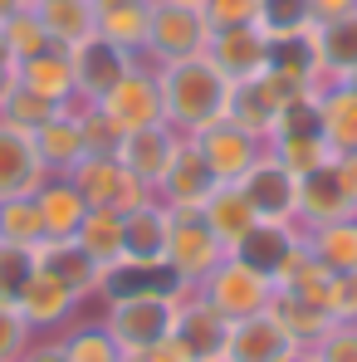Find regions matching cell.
<instances>
[{
	"label": "cell",
	"instance_id": "33",
	"mask_svg": "<svg viewBox=\"0 0 357 362\" xmlns=\"http://www.w3.org/2000/svg\"><path fill=\"white\" fill-rule=\"evenodd\" d=\"M59 343L69 362H122V348L108 338V328L98 318H74L59 333Z\"/></svg>",
	"mask_w": 357,
	"mask_h": 362
},
{
	"label": "cell",
	"instance_id": "22",
	"mask_svg": "<svg viewBox=\"0 0 357 362\" xmlns=\"http://www.w3.org/2000/svg\"><path fill=\"white\" fill-rule=\"evenodd\" d=\"M35 152H40V162L64 177V172H74L83 157H88V142H83V122H78V103H69L59 108L54 118L45 122L40 132H35Z\"/></svg>",
	"mask_w": 357,
	"mask_h": 362
},
{
	"label": "cell",
	"instance_id": "40",
	"mask_svg": "<svg viewBox=\"0 0 357 362\" xmlns=\"http://www.w3.org/2000/svg\"><path fill=\"white\" fill-rule=\"evenodd\" d=\"M54 113H59V108H54L49 98L30 93V88H15V93H10V98L0 103V118L10 122V127H20V132H30V137H35V132H40L45 122L54 118Z\"/></svg>",
	"mask_w": 357,
	"mask_h": 362
},
{
	"label": "cell",
	"instance_id": "35",
	"mask_svg": "<svg viewBox=\"0 0 357 362\" xmlns=\"http://www.w3.org/2000/svg\"><path fill=\"white\" fill-rule=\"evenodd\" d=\"M74 240L83 245L103 269L122 259V211H88L83 226L74 230Z\"/></svg>",
	"mask_w": 357,
	"mask_h": 362
},
{
	"label": "cell",
	"instance_id": "7",
	"mask_svg": "<svg viewBox=\"0 0 357 362\" xmlns=\"http://www.w3.org/2000/svg\"><path fill=\"white\" fill-rule=\"evenodd\" d=\"M98 108H103V118L113 122L118 132H142V127L167 122V113H162V88H157V69L147 59H137L113 83V93L98 98Z\"/></svg>",
	"mask_w": 357,
	"mask_h": 362
},
{
	"label": "cell",
	"instance_id": "41",
	"mask_svg": "<svg viewBox=\"0 0 357 362\" xmlns=\"http://www.w3.org/2000/svg\"><path fill=\"white\" fill-rule=\"evenodd\" d=\"M30 274H35V245L0 240V299L15 303V299H20V289L30 284Z\"/></svg>",
	"mask_w": 357,
	"mask_h": 362
},
{
	"label": "cell",
	"instance_id": "37",
	"mask_svg": "<svg viewBox=\"0 0 357 362\" xmlns=\"http://www.w3.org/2000/svg\"><path fill=\"white\" fill-rule=\"evenodd\" d=\"M0 240H10V245H40L45 240V221H40L35 196L0 201Z\"/></svg>",
	"mask_w": 357,
	"mask_h": 362
},
{
	"label": "cell",
	"instance_id": "4",
	"mask_svg": "<svg viewBox=\"0 0 357 362\" xmlns=\"http://www.w3.org/2000/svg\"><path fill=\"white\" fill-rule=\"evenodd\" d=\"M64 177L78 186V196L88 201V211H122V216H127L132 206L152 201V191L122 167L118 152H88V157H83L74 172H64Z\"/></svg>",
	"mask_w": 357,
	"mask_h": 362
},
{
	"label": "cell",
	"instance_id": "1",
	"mask_svg": "<svg viewBox=\"0 0 357 362\" xmlns=\"http://www.w3.org/2000/svg\"><path fill=\"white\" fill-rule=\"evenodd\" d=\"M157 69V88H162V113H167V127L177 132H201L206 122L226 118L230 113V93L235 83L206 59H172V64H152Z\"/></svg>",
	"mask_w": 357,
	"mask_h": 362
},
{
	"label": "cell",
	"instance_id": "32",
	"mask_svg": "<svg viewBox=\"0 0 357 362\" xmlns=\"http://www.w3.org/2000/svg\"><path fill=\"white\" fill-rule=\"evenodd\" d=\"M318 118H323V142L328 152H357V93L343 83H323L318 88Z\"/></svg>",
	"mask_w": 357,
	"mask_h": 362
},
{
	"label": "cell",
	"instance_id": "23",
	"mask_svg": "<svg viewBox=\"0 0 357 362\" xmlns=\"http://www.w3.org/2000/svg\"><path fill=\"white\" fill-rule=\"evenodd\" d=\"M20 88H30V93L49 98L54 108L78 103V88H74V59H69V49L49 45V49H40V54L20 59Z\"/></svg>",
	"mask_w": 357,
	"mask_h": 362
},
{
	"label": "cell",
	"instance_id": "10",
	"mask_svg": "<svg viewBox=\"0 0 357 362\" xmlns=\"http://www.w3.org/2000/svg\"><path fill=\"white\" fill-rule=\"evenodd\" d=\"M216 186H221V181H216V172H211V162H206L201 147L181 132L177 152H172L167 172H162V181H157V201H162L167 211L186 216V211H201V206L211 201Z\"/></svg>",
	"mask_w": 357,
	"mask_h": 362
},
{
	"label": "cell",
	"instance_id": "36",
	"mask_svg": "<svg viewBox=\"0 0 357 362\" xmlns=\"http://www.w3.org/2000/svg\"><path fill=\"white\" fill-rule=\"evenodd\" d=\"M254 25L269 40L303 35V30H313V0H259L254 5Z\"/></svg>",
	"mask_w": 357,
	"mask_h": 362
},
{
	"label": "cell",
	"instance_id": "20",
	"mask_svg": "<svg viewBox=\"0 0 357 362\" xmlns=\"http://www.w3.org/2000/svg\"><path fill=\"white\" fill-rule=\"evenodd\" d=\"M35 264L49 269L54 279H64L83 303H98V289H103V264L83 250L78 240H45L35 245Z\"/></svg>",
	"mask_w": 357,
	"mask_h": 362
},
{
	"label": "cell",
	"instance_id": "5",
	"mask_svg": "<svg viewBox=\"0 0 357 362\" xmlns=\"http://www.w3.org/2000/svg\"><path fill=\"white\" fill-rule=\"evenodd\" d=\"M206 299L216 303L230 323L240 318H254V313H264L269 303H274V284H269V274H259V269H250L240 255H226L201 284H196Z\"/></svg>",
	"mask_w": 357,
	"mask_h": 362
},
{
	"label": "cell",
	"instance_id": "54",
	"mask_svg": "<svg viewBox=\"0 0 357 362\" xmlns=\"http://www.w3.org/2000/svg\"><path fill=\"white\" fill-rule=\"evenodd\" d=\"M338 83H343V88H348V93H357V69H353V74H343V78H338Z\"/></svg>",
	"mask_w": 357,
	"mask_h": 362
},
{
	"label": "cell",
	"instance_id": "56",
	"mask_svg": "<svg viewBox=\"0 0 357 362\" xmlns=\"http://www.w3.org/2000/svg\"><path fill=\"white\" fill-rule=\"evenodd\" d=\"M30 5H40V0H30Z\"/></svg>",
	"mask_w": 357,
	"mask_h": 362
},
{
	"label": "cell",
	"instance_id": "42",
	"mask_svg": "<svg viewBox=\"0 0 357 362\" xmlns=\"http://www.w3.org/2000/svg\"><path fill=\"white\" fill-rule=\"evenodd\" d=\"M35 343V328L20 318V308L15 303L0 299V362H20V353Z\"/></svg>",
	"mask_w": 357,
	"mask_h": 362
},
{
	"label": "cell",
	"instance_id": "24",
	"mask_svg": "<svg viewBox=\"0 0 357 362\" xmlns=\"http://www.w3.org/2000/svg\"><path fill=\"white\" fill-rule=\"evenodd\" d=\"M343 216H357V211H353V201L343 196V186H338L333 162L318 167V172H308V177H298V226H303V230H308V226L343 221Z\"/></svg>",
	"mask_w": 357,
	"mask_h": 362
},
{
	"label": "cell",
	"instance_id": "29",
	"mask_svg": "<svg viewBox=\"0 0 357 362\" xmlns=\"http://www.w3.org/2000/svg\"><path fill=\"white\" fill-rule=\"evenodd\" d=\"M313 40H318V59H323V83H338L343 74L357 69V5L338 20H323L313 25Z\"/></svg>",
	"mask_w": 357,
	"mask_h": 362
},
{
	"label": "cell",
	"instance_id": "52",
	"mask_svg": "<svg viewBox=\"0 0 357 362\" xmlns=\"http://www.w3.org/2000/svg\"><path fill=\"white\" fill-rule=\"evenodd\" d=\"M25 5H30V0H0V20H5V15H15V10H25Z\"/></svg>",
	"mask_w": 357,
	"mask_h": 362
},
{
	"label": "cell",
	"instance_id": "48",
	"mask_svg": "<svg viewBox=\"0 0 357 362\" xmlns=\"http://www.w3.org/2000/svg\"><path fill=\"white\" fill-rule=\"evenodd\" d=\"M333 172H338L343 196L353 201V211H357V152H338V157H333Z\"/></svg>",
	"mask_w": 357,
	"mask_h": 362
},
{
	"label": "cell",
	"instance_id": "2",
	"mask_svg": "<svg viewBox=\"0 0 357 362\" xmlns=\"http://www.w3.org/2000/svg\"><path fill=\"white\" fill-rule=\"evenodd\" d=\"M177 308H181V284L172 289H147V294H122V299L98 303V323L108 328V338L122 353H142L172 338L177 328Z\"/></svg>",
	"mask_w": 357,
	"mask_h": 362
},
{
	"label": "cell",
	"instance_id": "38",
	"mask_svg": "<svg viewBox=\"0 0 357 362\" xmlns=\"http://www.w3.org/2000/svg\"><path fill=\"white\" fill-rule=\"evenodd\" d=\"M0 40L10 45V54H15V59H30V54L49 49V35H45V20L35 15V5L15 10V15H5V20H0Z\"/></svg>",
	"mask_w": 357,
	"mask_h": 362
},
{
	"label": "cell",
	"instance_id": "57",
	"mask_svg": "<svg viewBox=\"0 0 357 362\" xmlns=\"http://www.w3.org/2000/svg\"><path fill=\"white\" fill-rule=\"evenodd\" d=\"M191 5H201V0H191Z\"/></svg>",
	"mask_w": 357,
	"mask_h": 362
},
{
	"label": "cell",
	"instance_id": "50",
	"mask_svg": "<svg viewBox=\"0 0 357 362\" xmlns=\"http://www.w3.org/2000/svg\"><path fill=\"white\" fill-rule=\"evenodd\" d=\"M15 88H20V59H15V54H10V45L0 40V103H5Z\"/></svg>",
	"mask_w": 357,
	"mask_h": 362
},
{
	"label": "cell",
	"instance_id": "46",
	"mask_svg": "<svg viewBox=\"0 0 357 362\" xmlns=\"http://www.w3.org/2000/svg\"><path fill=\"white\" fill-rule=\"evenodd\" d=\"M328 313H333V323H357V274H333Z\"/></svg>",
	"mask_w": 357,
	"mask_h": 362
},
{
	"label": "cell",
	"instance_id": "49",
	"mask_svg": "<svg viewBox=\"0 0 357 362\" xmlns=\"http://www.w3.org/2000/svg\"><path fill=\"white\" fill-rule=\"evenodd\" d=\"M122 362H191V358L181 353L172 338H167V343H157V348H142V353H122Z\"/></svg>",
	"mask_w": 357,
	"mask_h": 362
},
{
	"label": "cell",
	"instance_id": "6",
	"mask_svg": "<svg viewBox=\"0 0 357 362\" xmlns=\"http://www.w3.org/2000/svg\"><path fill=\"white\" fill-rule=\"evenodd\" d=\"M230 250L211 235V226L201 221V211H172V235H167V274L177 279L181 289H196Z\"/></svg>",
	"mask_w": 357,
	"mask_h": 362
},
{
	"label": "cell",
	"instance_id": "43",
	"mask_svg": "<svg viewBox=\"0 0 357 362\" xmlns=\"http://www.w3.org/2000/svg\"><path fill=\"white\" fill-rule=\"evenodd\" d=\"M78 122H83V142H88V152H118L122 132L103 118L98 103H78Z\"/></svg>",
	"mask_w": 357,
	"mask_h": 362
},
{
	"label": "cell",
	"instance_id": "30",
	"mask_svg": "<svg viewBox=\"0 0 357 362\" xmlns=\"http://www.w3.org/2000/svg\"><path fill=\"white\" fill-rule=\"evenodd\" d=\"M269 69L298 88H323V59H318L313 30L289 35V40H269Z\"/></svg>",
	"mask_w": 357,
	"mask_h": 362
},
{
	"label": "cell",
	"instance_id": "47",
	"mask_svg": "<svg viewBox=\"0 0 357 362\" xmlns=\"http://www.w3.org/2000/svg\"><path fill=\"white\" fill-rule=\"evenodd\" d=\"M20 362H69V358H64L59 333H35V343L20 353Z\"/></svg>",
	"mask_w": 357,
	"mask_h": 362
},
{
	"label": "cell",
	"instance_id": "27",
	"mask_svg": "<svg viewBox=\"0 0 357 362\" xmlns=\"http://www.w3.org/2000/svg\"><path fill=\"white\" fill-rule=\"evenodd\" d=\"M35 206H40V221H45V235L49 240H74V230L88 216V201L78 196V186L69 177H49L35 191Z\"/></svg>",
	"mask_w": 357,
	"mask_h": 362
},
{
	"label": "cell",
	"instance_id": "18",
	"mask_svg": "<svg viewBox=\"0 0 357 362\" xmlns=\"http://www.w3.org/2000/svg\"><path fill=\"white\" fill-rule=\"evenodd\" d=\"M294 338L289 328L264 308L254 318H240L230 323V338H226V362H289L294 358Z\"/></svg>",
	"mask_w": 357,
	"mask_h": 362
},
{
	"label": "cell",
	"instance_id": "55",
	"mask_svg": "<svg viewBox=\"0 0 357 362\" xmlns=\"http://www.w3.org/2000/svg\"><path fill=\"white\" fill-rule=\"evenodd\" d=\"M211 362H226V358H211Z\"/></svg>",
	"mask_w": 357,
	"mask_h": 362
},
{
	"label": "cell",
	"instance_id": "12",
	"mask_svg": "<svg viewBox=\"0 0 357 362\" xmlns=\"http://www.w3.org/2000/svg\"><path fill=\"white\" fill-rule=\"evenodd\" d=\"M298 93V83L289 78H279L274 69H264L259 78H250V83H235V93H230V113L226 118L240 122L245 132H254L259 142H269V132H274V118L284 113V103Z\"/></svg>",
	"mask_w": 357,
	"mask_h": 362
},
{
	"label": "cell",
	"instance_id": "25",
	"mask_svg": "<svg viewBox=\"0 0 357 362\" xmlns=\"http://www.w3.org/2000/svg\"><path fill=\"white\" fill-rule=\"evenodd\" d=\"M201 221L211 226V235L226 245V250H235V245L250 235V226H254L259 216H254L250 196L240 191V181H221V186L211 191V201L201 206Z\"/></svg>",
	"mask_w": 357,
	"mask_h": 362
},
{
	"label": "cell",
	"instance_id": "44",
	"mask_svg": "<svg viewBox=\"0 0 357 362\" xmlns=\"http://www.w3.org/2000/svg\"><path fill=\"white\" fill-rule=\"evenodd\" d=\"M318 362H357V323H333L318 343H313Z\"/></svg>",
	"mask_w": 357,
	"mask_h": 362
},
{
	"label": "cell",
	"instance_id": "3",
	"mask_svg": "<svg viewBox=\"0 0 357 362\" xmlns=\"http://www.w3.org/2000/svg\"><path fill=\"white\" fill-rule=\"evenodd\" d=\"M211 45V20L201 5L191 0H152V20H147V64H172V59H196Z\"/></svg>",
	"mask_w": 357,
	"mask_h": 362
},
{
	"label": "cell",
	"instance_id": "11",
	"mask_svg": "<svg viewBox=\"0 0 357 362\" xmlns=\"http://www.w3.org/2000/svg\"><path fill=\"white\" fill-rule=\"evenodd\" d=\"M240 191L250 196L259 221H298V177L264 147L254 167L240 177Z\"/></svg>",
	"mask_w": 357,
	"mask_h": 362
},
{
	"label": "cell",
	"instance_id": "34",
	"mask_svg": "<svg viewBox=\"0 0 357 362\" xmlns=\"http://www.w3.org/2000/svg\"><path fill=\"white\" fill-rule=\"evenodd\" d=\"M269 313L289 328V338H294L298 348H313L328 328H333V313L328 308H318V303H303V299H289V294H274L269 303Z\"/></svg>",
	"mask_w": 357,
	"mask_h": 362
},
{
	"label": "cell",
	"instance_id": "17",
	"mask_svg": "<svg viewBox=\"0 0 357 362\" xmlns=\"http://www.w3.org/2000/svg\"><path fill=\"white\" fill-rule=\"evenodd\" d=\"M167 235H172V211L152 196L122 216V259L127 264H152L167 269Z\"/></svg>",
	"mask_w": 357,
	"mask_h": 362
},
{
	"label": "cell",
	"instance_id": "26",
	"mask_svg": "<svg viewBox=\"0 0 357 362\" xmlns=\"http://www.w3.org/2000/svg\"><path fill=\"white\" fill-rule=\"evenodd\" d=\"M98 15V35L113 40L118 49L137 54L147 49V20H152V0H93Z\"/></svg>",
	"mask_w": 357,
	"mask_h": 362
},
{
	"label": "cell",
	"instance_id": "31",
	"mask_svg": "<svg viewBox=\"0 0 357 362\" xmlns=\"http://www.w3.org/2000/svg\"><path fill=\"white\" fill-rule=\"evenodd\" d=\"M35 15L45 20V35H49V45H59V49H74V45H83L88 35H98L93 0H40Z\"/></svg>",
	"mask_w": 357,
	"mask_h": 362
},
{
	"label": "cell",
	"instance_id": "21",
	"mask_svg": "<svg viewBox=\"0 0 357 362\" xmlns=\"http://www.w3.org/2000/svg\"><path fill=\"white\" fill-rule=\"evenodd\" d=\"M177 142H181V132H177V127H167V122L142 127V132H122L118 162H122V167H127L137 181H142L152 196H157V181H162V172H167V162H172Z\"/></svg>",
	"mask_w": 357,
	"mask_h": 362
},
{
	"label": "cell",
	"instance_id": "53",
	"mask_svg": "<svg viewBox=\"0 0 357 362\" xmlns=\"http://www.w3.org/2000/svg\"><path fill=\"white\" fill-rule=\"evenodd\" d=\"M289 362H318V353H313V348H294V358Z\"/></svg>",
	"mask_w": 357,
	"mask_h": 362
},
{
	"label": "cell",
	"instance_id": "45",
	"mask_svg": "<svg viewBox=\"0 0 357 362\" xmlns=\"http://www.w3.org/2000/svg\"><path fill=\"white\" fill-rule=\"evenodd\" d=\"M254 5L259 0H201L211 30H235V25H254Z\"/></svg>",
	"mask_w": 357,
	"mask_h": 362
},
{
	"label": "cell",
	"instance_id": "8",
	"mask_svg": "<svg viewBox=\"0 0 357 362\" xmlns=\"http://www.w3.org/2000/svg\"><path fill=\"white\" fill-rule=\"evenodd\" d=\"M230 255H240L250 269L269 274V284H279L298 259L308 255V245H303V226H298V221H254L250 235H245Z\"/></svg>",
	"mask_w": 357,
	"mask_h": 362
},
{
	"label": "cell",
	"instance_id": "16",
	"mask_svg": "<svg viewBox=\"0 0 357 362\" xmlns=\"http://www.w3.org/2000/svg\"><path fill=\"white\" fill-rule=\"evenodd\" d=\"M206 59L216 64L230 83H250L269 69V35L259 25H235V30H211Z\"/></svg>",
	"mask_w": 357,
	"mask_h": 362
},
{
	"label": "cell",
	"instance_id": "9",
	"mask_svg": "<svg viewBox=\"0 0 357 362\" xmlns=\"http://www.w3.org/2000/svg\"><path fill=\"white\" fill-rule=\"evenodd\" d=\"M226 338H230V318L206 299L201 289H181L172 343H177L191 362H211V358H226Z\"/></svg>",
	"mask_w": 357,
	"mask_h": 362
},
{
	"label": "cell",
	"instance_id": "13",
	"mask_svg": "<svg viewBox=\"0 0 357 362\" xmlns=\"http://www.w3.org/2000/svg\"><path fill=\"white\" fill-rule=\"evenodd\" d=\"M15 308H20V318H25L35 333H64V328L83 313V299H78L64 279H54L49 269L35 264V274H30V284L20 289Z\"/></svg>",
	"mask_w": 357,
	"mask_h": 362
},
{
	"label": "cell",
	"instance_id": "15",
	"mask_svg": "<svg viewBox=\"0 0 357 362\" xmlns=\"http://www.w3.org/2000/svg\"><path fill=\"white\" fill-rule=\"evenodd\" d=\"M191 142H196L201 157L211 162L216 181H240L250 167H254V157L264 152V142H259L254 132H245L240 122H230V118L206 122L201 132H191Z\"/></svg>",
	"mask_w": 357,
	"mask_h": 362
},
{
	"label": "cell",
	"instance_id": "28",
	"mask_svg": "<svg viewBox=\"0 0 357 362\" xmlns=\"http://www.w3.org/2000/svg\"><path fill=\"white\" fill-rule=\"evenodd\" d=\"M303 245L328 274H357V216L328 221V226H308Z\"/></svg>",
	"mask_w": 357,
	"mask_h": 362
},
{
	"label": "cell",
	"instance_id": "14",
	"mask_svg": "<svg viewBox=\"0 0 357 362\" xmlns=\"http://www.w3.org/2000/svg\"><path fill=\"white\" fill-rule=\"evenodd\" d=\"M69 59H74V88H78V103H98L103 93H113V83L137 64V54L118 49V45L103 40V35H88L83 45L69 49Z\"/></svg>",
	"mask_w": 357,
	"mask_h": 362
},
{
	"label": "cell",
	"instance_id": "19",
	"mask_svg": "<svg viewBox=\"0 0 357 362\" xmlns=\"http://www.w3.org/2000/svg\"><path fill=\"white\" fill-rule=\"evenodd\" d=\"M49 177H54V172L40 162L35 137L0 118V201H10V196H35Z\"/></svg>",
	"mask_w": 357,
	"mask_h": 362
},
{
	"label": "cell",
	"instance_id": "51",
	"mask_svg": "<svg viewBox=\"0 0 357 362\" xmlns=\"http://www.w3.org/2000/svg\"><path fill=\"white\" fill-rule=\"evenodd\" d=\"M357 0H313V25H323V20H338V15H348Z\"/></svg>",
	"mask_w": 357,
	"mask_h": 362
},
{
	"label": "cell",
	"instance_id": "39",
	"mask_svg": "<svg viewBox=\"0 0 357 362\" xmlns=\"http://www.w3.org/2000/svg\"><path fill=\"white\" fill-rule=\"evenodd\" d=\"M294 177H308V172H318V167H328L333 162V152H328V142L323 137H269L264 142Z\"/></svg>",
	"mask_w": 357,
	"mask_h": 362
}]
</instances>
